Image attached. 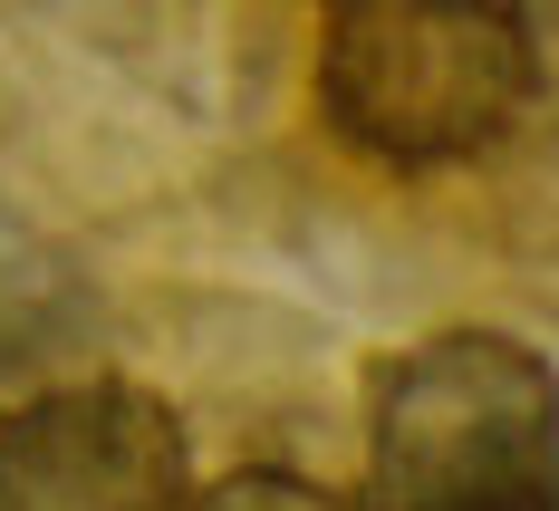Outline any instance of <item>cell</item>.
<instances>
[{
    "instance_id": "1",
    "label": "cell",
    "mask_w": 559,
    "mask_h": 511,
    "mask_svg": "<svg viewBox=\"0 0 559 511\" xmlns=\"http://www.w3.org/2000/svg\"><path fill=\"white\" fill-rule=\"evenodd\" d=\"M540 97V49L511 0H329L319 116L347 155L444 174L492 155Z\"/></svg>"
},
{
    "instance_id": "3",
    "label": "cell",
    "mask_w": 559,
    "mask_h": 511,
    "mask_svg": "<svg viewBox=\"0 0 559 511\" xmlns=\"http://www.w3.org/2000/svg\"><path fill=\"white\" fill-rule=\"evenodd\" d=\"M0 511H193L183 415L135 377H68L0 405Z\"/></svg>"
},
{
    "instance_id": "4",
    "label": "cell",
    "mask_w": 559,
    "mask_h": 511,
    "mask_svg": "<svg viewBox=\"0 0 559 511\" xmlns=\"http://www.w3.org/2000/svg\"><path fill=\"white\" fill-rule=\"evenodd\" d=\"M193 511H367L309 483V473H280V463H251V473H223V483H193Z\"/></svg>"
},
{
    "instance_id": "2",
    "label": "cell",
    "mask_w": 559,
    "mask_h": 511,
    "mask_svg": "<svg viewBox=\"0 0 559 511\" xmlns=\"http://www.w3.org/2000/svg\"><path fill=\"white\" fill-rule=\"evenodd\" d=\"M367 511H559V367L511 329H435L367 377Z\"/></svg>"
}]
</instances>
